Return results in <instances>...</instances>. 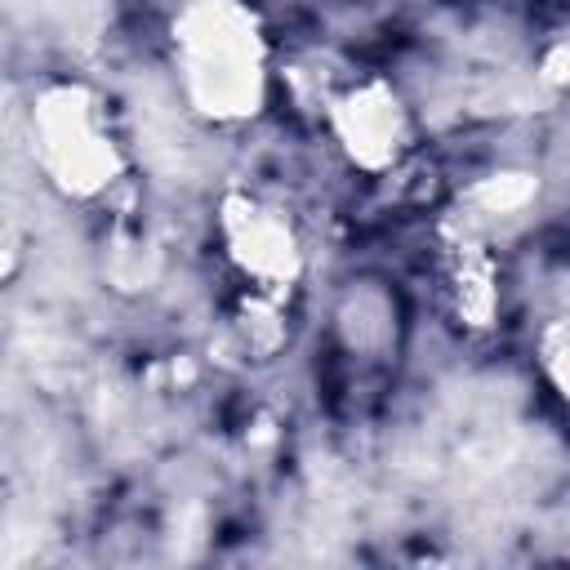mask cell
I'll use <instances>...</instances> for the list:
<instances>
[{"label":"cell","instance_id":"cell-1","mask_svg":"<svg viewBox=\"0 0 570 570\" xmlns=\"http://www.w3.org/2000/svg\"><path fill=\"white\" fill-rule=\"evenodd\" d=\"M187 85L209 111H245L258 98V40L232 4H205L183 36Z\"/></svg>","mask_w":570,"mask_h":570},{"label":"cell","instance_id":"cell-2","mask_svg":"<svg viewBox=\"0 0 570 570\" xmlns=\"http://www.w3.org/2000/svg\"><path fill=\"white\" fill-rule=\"evenodd\" d=\"M352 107H356V111H352V129H347L352 151H356L361 160H383L387 147H396L392 138L401 134L396 102H387V98H356Z\"/></svg>","mask_w":570,"mask_h":570}]
</instances>
